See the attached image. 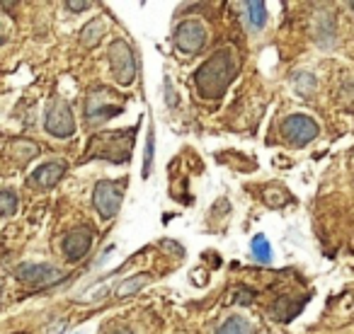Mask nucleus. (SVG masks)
<instances>
[{"label":"nucleus","instance_id":"11","mask_svg":"<svg viewBox=\"0 0 354 334\" xmlns=\"http://www.w3.org/2000/svg\"><path fill=\"white\" fill-rule=\"evenodd\" d=\"M64 175H66V162L64 160H51V162H44V165L37 167L30 177V184L37 189H54Z\"/></svg>","mask_w":354,"mask_h":334},{"label":"nucleus","instance_id":"21","mask_svg":"<svg viewBox=\"0 0 354 334\" xmlns=\"http://www.w3.org/2000/svg\"><path fill=\"white\" fill-rule=\"evenodd\" d=\"M252 298H255V295L248 293V291H238V293L233 295V300H236V303H241V305H250Z\"/></svg>","mask_w":354,"mask_h":334},{"label":"nucleus","instance_id":"2","mask_svg":"<svg viewBox=\"0 0 354 334\" xmlns=\"http://www.w3.org/2000/svg\"><path fill=\"white\" fill-rule=\"evenodd\" d=\"M133 133L136 128H127V131H104L97 138L90 141L88 157H104L112 162H124L131 153Z\"/></svg>","mask_w":354,"mask_h":334},{"label":"nucleus","instance_id":"14","mask_svg":"<svg viewBox=\"0 0 354 334\" xmlns=\"http://www.w3.org/2000/svg\"><path fill=\"white\" fill-rule=\"evenodd\" d=\"M245 20L252 30H262L267 25V6L265 3H245Z\"/></svg>","mask_w":354,"mask_h":334},{"label":"nucleus","instance_id":"23","mask_svg":"<svg viewBox=\"0 0 354 334\" xmlns=\"http://www.w3.org/2000/svg\"><path fill=\"white\" fill-rule=\"evenodd\" d=\"M165 97H167V104H170V107H175V104H177V95H172L170 78H165Z\"/></svg>","mask_w":354,"mask_h":334},{"label":"nucleus","instance_id":"16","mask_svg":"<svg viewBox=\"0 0 354 334\" xmlns=\"http://www.w3.org/2000/svg\"><path fill=\"white\" fill-rule=\"evenodd\" d=\"M216 334H252V329H250V324H248L245 317L233 315V317H228L226 322L216 329Z\"/></svg>","mask_w":354,"mask_h":334},{"label":"nucleus","instance_id":"3","mask_svg":"<svg viewBox=\"0 0 354 334\" xmlns=\"http://www.w3.org/2000/svg\"><path fill=\"white\" fill-rule=\"evenodd\" d=\"M109 68L119 85H131L136 80V59H133V49L129 41L117 39L109 46Z\"/></svg>","mask_w":354,"mask_h":334},{"label":"nucleus","instance_id":"6","mask_svg":"<svg viewBox=\"0 0 354 334\" xmlns=\"http://www.w3.org/2000/svg\"><path fill=\"white\" fill-rule=\"evenodd\" d=\"M281 136H284L286 143L296 148L308 146L310 141L318 138V124L306 114H291L281 121Z\"/></svg>","mask_w":354,"mask_h":334},{"label":"nucleus","instance_id":"12","mask_svg":"<svg viewBox=\"0 0 354 334\" xmlns=\"http://www.w3.org/2000/svg\"><path fill=\"white\" fill-rule=\"evenodd\" d=\"M151 281H153V276L148 274V271L133 274V276H129V279L119 281L117 288H114V295H117V298H129V295H136L138 291L146 288V286L151 284Z\"/></svg>","mask_w":354,"mask_h":334},{"label":"nucleus","instance_id":"5","mask_svg":"<svg viewBox=\"0 0 354 334\" xmlns=\"http://www.w3.org/2000/svg\"><path fill=\"white\" fill-rule=\"evenodd\" d=\"M124 199V182H112V179H102V182L95 184L93 192V206L104 221L114 218L119 213Z\"/></svg>","mask_w":354,"mask_h":334},{"label":"nucleus","instance_id":"20","mask_svg":"<svg viewBox=\"0 0 354 334\" xmlns=\"http://www.w3.org/2000/svg\"><path fill=\"white\" fill-rule=\"evenodd\" d=\"M294 83H296V88H299L301 95H310L315 90V78L310 73H296Z\"/></svg>","mask_w":354,"mask_h":334},{"label":"nucleus","instance_id":"4","mask_svg":"<svg viewBox=\"0 0 354 334\" xmlns=\"http://www.w3.org/2000/svg\"><path fill=\"white\" fill-rule=\"evenodd\" d=\"M15 279L22 281V284H27V286H32V288H49V286L66 281L68 279V274L61 271L59 266L27 262V264H20L15 269Z\"/></svg>","mask_w":354,"mask_h":334},{"label":"nucleus","instance_id":"9","mask_svg":"<svg viewBox=\"0 0 354 334\" xmlns=\"http://www.w3.org/2000/svg\"><path fill=\"white\" fill-rule=\"evenodd\" d=\"M104 97H107V88H97L95 92H90L88 102H85V121H88V126H100V124L122 114V104L104 102Z\"/></svg>","mask_w":354,"mask_h":334},{"label":"nucleus","instance_id":"8","mask_svg":"<svg viewBox=\"0 0 354 334\" xmlns=\"http://www.w3.org/2000/svg\"><path fill=\"white\" fill-rule=\"evenodd\" d=\"M172 41L183 54H197L202 51V46L207 44V27L199 20H185L177 25Z\"/></svg>","mask_w":354,"mask_h":334},{"label":"nucleus","instance_id":"15","mask_svg":"<svg viewBox=\"0 0 354 334\" xmlns=\"http://www.w3.org/2000/svg\"><path fill=\"white\" fill-rule=\"evenodd\" d=\"M104 20H93V22H88V25L83 27V32H80V44L83 46H95L100 39H102V35H104Z\"/></svg>","mask_w":354,"mask_h":334},{"label":"nucleus","instance_id":"18","mask_svg":"<svg viewBox=\"0 0 354 334\" xmlns=\"http://www.w3.org/2000/svg\"><path fill=\"white\" fill-rule=\"evenodd\" d=\"M153 150H156V131H148L146 136V153H143V177L151 175V167H153Z\"/></svg>","mask_w":354,"mask_h":334},{"label":"nucleus","instance_id":"7","mask_svg":"<svg viewBox=\"0 0 354 334\" xmlns=\"http://www.w3.org/2000/svg\"><path fill=\"white\" fill-rule=\"evenodd\" d=\"M44 128L51 133L54 138H71L75 133V119H73V112H71L68 102L64 99H54L46 112V121H44Z\"/></svg>","mask_w":354,"mask_h":334},{"label":"nucleus","instance_id":"17","mask_svg":"<svg viewBox=\"0 0 354 334\" xmlns=\"http://www.w3.org/2000/svg\"><path fill=\"white\" fill-rule=\"evenodd\" d=\"M250 252H252V257H255L257 262H262V264L272 259V247H270V242H267L265 235H255V237H252Z\"/></svg>","mask_w":354,"mask_h":334},{"label":"nucleus","instance_id":"19","mask_svg":"<svg viewBox=\"0 0 354 334\" xmlns=\"http://www.w3.org/2000/svg\"><path fill=\"white\" fill-rule=\"evenodd\" d=\"M0 206H3V216H12L15 208L20 206V199H17V194L12 192V189H3V194H0Z\"/></svg>","mask_w":354,"mask_h":334},{"label":"nucleus","instance_id":"22","mask_svg":"<svg viewBox=\"0 0 354 334\" xmlns=\"http://www.w3.org/2000/svg\"><path fill=\"white\" fill-rule=\"evenodd\" d=\"M66 8H68V10H88V8H93V3H88V0L73 3V0H71V3H66Z\"/></svg>","mask_w":354,"mask_h":334},{"label":"nucleus","instance_id":"13","mask_svg":"<svg viewBox=\"0 0 354 334\" xmlns=\"http://www.w3.org/2000/svg\"><path fill=\"white\" fill-rule=\"evenodd\" d=\"M262 199H265L267 206L272 208H281L291 202V194L284 189V184H267L265 192H262Z\"/></svg>","mask_w":354,"mask_h":334},{"label":"nucleus","instance_id":"1","mask_svg":"<svg viewBox=\"0 0 354 334\" xmlns=\"http://www.w3.org/2000/svg\"><path fill=\"white\" fill-rule=\"evenodd\" d=\"M238 73V59L233 49H221L204 61L202 68L194 73V88H197L199 97L204 99H218L228 90L231 80Z\"/></svg>","mask_w":354,"mask_h":334},{"label":"nucleus","instance_id":"24","mask_svg":"<svg viewBox=\"0 0 354 334\" xmlns=\"http://www.w3.org/2000/svg\"><path fill=\"white\" fill-rule=\"evenodd\" d=\"M114 334H133V332H131V329H129V327H122V329H117V332H114Z\"/></svg>","mask_w":354,"mask_h":334},{"label":"nucleus","instance_id":"10","mask_svg":"<svg viewBox=\"0 0 354 334\" xmlns=\"http://www.w3.org/2000/svg\"><path fill=\"white\" fill-rule=\"evenodd\" d=\"M90 245H93V230L88 226H80L75 230H71L68 235L64 237L61 247H64V255L68 262H78L83 259L90 252Z\"/></svg>","mask_w":354,"mask_h":334},{"label":"nucleus","instance_id":"25","mask_svg":"<svg viewBox=\"0 0 354 334\" xmlns=\"http://www.w3.org/2000/svg\"><path fill=\"white\" fill-rule=\"evenodd\" d=\"M349 8H352V10H354V3H349Z\"/></svg>","mask_w":354,"mask_h":334}]
</instances>
